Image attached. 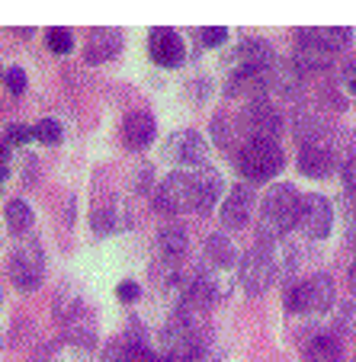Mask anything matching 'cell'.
Wrapping results in <instances>:
<instances>
[{"mask_svg":"<svg viewBox=\"0 0 356 362\" xmlns=\"http://www.w3.org/2000/svg\"><path fill=\"white\" fill-rule=\"evenodd\" d=\"M299 202L302 196L292 186H273V189L263 196L260 205V240L276 244V238L286 231H292L299 225Z\"/></svg>","mask_w":356,"mask_h":362,"instance_id":"cell-1","label":"cell"},{"mask_svg":"<svg viewBox=\"0 0 356 362\" xmlns=\"http://www.w3.org/2000/svg\"><path fill=\"white\" fill-rule=\"evenodd\" d=\"M286 167L280 141H247L238 154V170L247 183H267Z\"/></svg>","mask_w":356,"mask_h":362,"instance_id":"cell-2","label":"cell"},{"mask_svg":"<svg viewBox=\"0 0 356 362\" xmlns=\"http://www.w3.org/2000/svg\"><path fill=\"white\" fill-rule=\"evenodd\" d=\"M276 269H280L276 247L270 244V240H257V244L244 253V260H241V286H244V292L263 295L276 282Z\"/></svg>","mask_w":356,"mask_h":362,"instance_id":"cell-3","label":"cell"},{"mask_svg":"<svg viewBox=\"0 0 356 362\" xmlns=\"http://www.w3.org/2000/svg\"><path fill=\"white\" fill-rule=\"evenodd\" d=\"M238 122H241V129H244L247 141H280L282 116L273 103H267V100L247 103Z\"/></svg>","mask_w":356,"mask_h":362,"instance_id":"cell-4","label":"cell"},{"mask_svg":"<svg viewBox=\"0 0 356 362\" xmlns=\"http://www.w3.org/2000/svg\"><path fill=\"white\" fill-rule=\"evenodd\" d=\"M45 257H42V247L35 240H23L13 247L10 253V276H13L16 288L20 292H33L42 286V273H45Z\"/></svg>","mask_w":356,"mask_h":362,"instance_id":"cell-5","label":"cell"},{"mask_svg":"<svg viewBox=\"0 0 356 362\" xmlns=\"http://www.w3.org/2000/svg\"><path fill=\"white\" fill-rule=\"evenodd\" d=\"M331 225H334V209H331V199L318 196V192H309L302 196L299 202V228L309 238L321 240L331 234Z\"/></svg>","mask_w":356,"mask_h":362,"instance_id":"cell-6","label":"cell"},{"mask_svg":"<svg viewBox=\"0 0 356 362\" xmlns=\"http://www.w3.org/2000/svg\"><path fill=\"white\" fill-rule=\"evenodd\" d=\"M154 205L158 212H167V215H180L186 209H193V177L183 170H173L164 183L158 186L154 192Z\"/></svg>","mask_w":356,"mask_h":362,"instance_id":"cell-7","label":"cell"},{"mask_svg":"<svg viewBox=\"0 0 356 362\" xmlns=\"http://www.w3.org/2000/svg\"><path fill=\"white\" fill-rule=\"evenodd\" d=\"M231 64V74L238 71H270L276 64V52L267 39H244L228 58Z\"/></svg>","mask_w":356,"mask_h":362,"instance_id":"cell-8","label":"cell"},{"mask_svg":"<svg viewBox=\"0 0 356 362\" xmlns=\"http://www.w3.org/2000/svg\"><path fill=\"white\" fill-rule=\"evenodd\" d=\"M148 52L151 62L161 68H180L186 62V42L173 29H154L148 35Z\"/></svg>","mask_w":356,"mask_h":362,"instance_id":"cell-9","label":"cell"},{"mask_svg":"<svg viewBox=\"0 0 356 362\" xmlns=\"http://www.w3.org/2000/svg\"><path fill=\"white\" fill-rule=\"evenodd\" d=\"M251 215H253L251 183H234L231 189H228V199L222 202V225L238 231V228H244L247 221H251Z\"/></svg>","mask_w":356,"mask_h":362,"instance_id":"cell-10","label":"cell"},{"mask_svg":"<svg viewBox=\"0 0 356 362\" xmlns=\"http://www.w3.org/2000/svg\"><path fill=\"white\" fill-rule=\"evenodd\" d=\"M353 42V33L343 26L334 29H299L295 33V45L299 48H318V52H328V55H337L343 48H350Z\"/></svg>","mask_w":356,"mask_h":362,"instance_id":"cell-11","label":"cell"},{"mask_svg":"<svg viewBox=\"0 0 356 362\" xmlns=\"http://www.w3.org/2000/svg\"><path fill=\"white\" fill-rule=\"evenodd\" d=\"M299 292H302V311H315V315L331 311V305L337 301L334 279L328 273H315L309 282H299Z\"/></svg>","mask_w":356,"mask_h":362,"instance_id":"cell-12","label":"cell"},{"mask_svg":"<svg viewBox=\"0 0 356 362\" xmlns=\"http://www.w3.org/2000/svg\"><path fill=\"white\" fill-rule=\"evenodd\" d=\"M222 192H225V183H222L219 170H199L193 177V212L209 215L222 199Z\"/></svg>","mask_w":356,"mask_h":362,"instance_id":"cell-13","label":"cell"},{"mask_svg":"<svg viewBox=\"0 0 356 362\" xmlns=\"http://www.w3.org/2000/svg\"><path fill=\"white\" fill-rule=\"evenodd\" d=\"M167 151L177 154V160H183V164L202 167L209 160V141L199 135V132H193V129L177 132V135L171 138V144H167Z\"/></svg>","mask_w":356,"mask_h":362,"instance_id":"cell-14","label":"cell"},{"mask_svg":"<svg viewBox=\"0 0 356 362\" xmlns=\"http://www.w3.org/2000/svg\"><path fill=\"white\" fill-rule=\"evenodd\" d=\"M299 170L305 177H315V180H324L337 170V160L334 154L328 151V144H302L299 151Z\"/></svg>","mask_w":356,"mask_h":362,"instance_id":"cell-15","label":"cell"},{"mask_svg":"<svg viewBox=\"0 0 356 362\" xmlns=\"http://www.w3.org/2000/svg\"><path fill=\"white\" fill-rule=\"evenodd\" d=\"M122 52V33L119 29H96L87 39V64H103Z\"/></svg>","mask_w":356,"mask_h":362,"instance_id":"cell-16","label":"cell"},{"mask_svg":"<svg viewBox=\"0 0 356 362\" xmlns=\"http://www.w3.org/2000/svg\"><path fill=\"white\" fill-rule=\"evenodd\" d=\"M154 135H158V122H154L151 112H129V116H125L122 138L129 148H135V151L148 148V144L154 141Z\"/></svg>","mask_w":356,"mask_h":362,"instance_id":"cell-17","label":"cell"},{"mask_svg":"<svg viewBox=\"0 0 356 362\" xmlns=\"http://www.w3.org/2000/svg\"><path fill=\"white\" fill-rule=\"evenodd\" d=\"M212 141L219 144L225 154H234V158H238L241 148L247 144V135H244V129H241L238 119L215 116V119H212Z\"/></svg>","mask_w":356,"mask_h":362,"instance_id":"cell-18","label":"cell"},{"mask_svg":"<svg viewBox=\"0 0 356 362\" xmlns=\"http://www.w3.org/2000/svg\"><path fill=\"white\" fill-rule=\"evenodd\" d=\"M302 81H305V77L299 74V68H295L292 62H276L273 68L267 71V90H276V93L286 96V100L299 96Z\"/></svg>","mask_w":356,"mask_h":362,"instance_id":"cell-19","label":"cell"},{"mask_svg":"<svg viewBox=\"0 0 356 362\" xmlns=\"http://www.w3.org/2000/svg\"><path fill=\"white\" fill-rule=\"evenodd\" d=\"M267 93V71H238L228 81V96H241V100L253 103Z\"/></svg>","mask_w":356,"mask_h":362,"instance_id":"cell-20","label":"cell"},{"mask_svg":"<svg viewBox=\"0 0 356 362\" xmlns=\"http://www.w3.org/2000/svg\"><path fill=\"white\" fill-rule=\"evenodd\" d=\"M186 247H190V231H186L183 225H164L158 231V250H161V257L164 260H177L180 263V257L186 253Z\"/></svg>","mask_w":356,"mask_h":362,"instance_id":"cell-21","label":"cell"},{"mask_svg":"<svg viewBox=\"0 0 356 362\" xmlns=\"http://www.w3.org/2000/svg\"><path fill=\"white\" fill-rule=\"evenodd\" d=\"M328 135H331V129L318 112H309V110L295 112V138H299L302 144H321Z\"/></svg>","mask_w":356,"mask_h":362,"instance_id":"cell-22","label":"cell"},{"mask_svg":"<svg viewBox=\"0 0 356 362\" xmlns=\"http://www.w3.org/2000/svg\"><path fill=\"white\" fill-rule=\"evenodd\" d=\"M206 260H209V267H212L215 273L234 267L238 250H234V244L228 240V234H209L206 238Z\"/></svg>","mask_w":356,"mask_h":362,"instance_id":"cell-23","label":"cell"},{"mask_svg":"<svg viewBox=\"0 0 356 362\" xmlns=\"http://www.w3.org/2000/svg\"><path fill=\"white\" fill-rule=\"evenodd\" d=\"M305 359L309 362H343L340 337L334 334H315L305 346Z\"/></svg>","mask_w":356,"mask_h":362,"instance_id":"cell-24","label":"cell"},{"mask_svg":"<svg viewBox=\"0 0 356 362\" xmlns=\"http://www.w3.org/2000/svg\"><path fill=\"white\" fill-rule=\"evenodd\" d=\"M292 64L299 68V74H321V71H328L331 64H334V55H328V52H318V48H299L292 58Z\"/></svg>","mask_w":356,"mask_h":362,"instance_id":"cell-25","label":"cell"},{"mask_svg":"<svg viewBox=\"0 0 356 362\" xmlns=\"http://www.w3.org/2000/svg\"><path fill=\"white\" fill-rule=\"evenodd\" d=\"M4 215H7L10 231H16V234H26L29 228H33V209H29V202H23V199H10Z\"/></svg>","mask_w":356,"mask_h":362,"instance_id":"cell-26","label":"cell"},{"mask_svg":"<svg viewBox=\"0 0 356 362\" xmlns=\"http://www.w3.org/2000/svg\"><path fill=\"white\" fill-rule=\"evenodd\" d=\"M33 132L42 144H62V138H64V129L58 119H42L39 125H33Z\"/></svg>","mask_w":356,"mask_h":362,"instance_id":"cell-27","label":"cell"},{"mask_svg":"<svg viewBox=\"0 0 356 362\" xmlns=\"http://www.w3.org/2000/svg\"><path fill=\"white\" fill-rule=\"evenodd\" d=\"M45 42H48V48H52L55 55H68L71 48H74V35H71L68 29H48Z\"/></svg>","mask_w":356,"mask_h":362,"instance_id":"cell-28","label":"cell"},{"mask_svg":"<svg viewBox=\"0 0 356 362\" xmlns=\"http://www.w3.org/2000/svg\"><path fill=\"white\" fill-rule=\"evenodd\" d=\"M334 327L340 330V334H356V305H350V301H343V305L337 308Z\"/></svg>","mask_w":356,"mask_h":362,"instance_id":"cell-29","label":"cell"},{"mask_svg":"<svg viewBox=\"0 0 356 362\" xmlns=\"http://www.w3.org/2000/svg\"><path fill=\"white\" fill-rule=\"evenodd\" d=\"M225 39H228V29H222V26L199 29V35H196V42H199L202 48H215V45H222Z\"/></svg>","mask_w":356,"mask_h":362,"instance_id":"cell-30","label":"cell"},{"mask_svg":"<svg viewBox=\"0 0 356 362\" xmlns=\"http://www.w3.org/2000/svg\"><path fill=\"white\" fill-rule=\"evenodd\" d=\"M90 225H93V234H100V238L113 234V209H96Z\"/></svg>","mask_w":356,"mask_h":362,"instance_id":"cell-31","label":"cell"},{"mask_svg":"<svg viewBox=\"0 0 356 362\" xmlns=\"http://www.w3.org/2000/svg\"><path fill=\"white\" fill-rule=\"evenodd\" d=\"M321 103L328 106V110H334V112H340V110H347V100L340 96V90L334 87V83H328V87H321Z\"/></svg>","mask_w":356,"mask_h":362,"instance_id":"cell-32","label":"cell"},{"mask_svg":"<svg viewBox=\"0 0 356 362\" xmlns=\"http://www.w3.org/2000/svg\"><path fill=\"white\" fill-rule=\"evenodd\" d=\"M33 138H35V132L29 129V125H10L7 135H4V141L7 144H26V141H33Z\"/></svg>","mask_w":356,"mask_h":362,"instance_id":"cell-33","label":"cell"},{"mask_svg":"<svg viewBox=\"0 0 356 362\" xmlns=\"http://www.w3.org/2000/svg\"><path fill=\"white\" fill-rule=\"evenodd\" d=\"M4 81H7V90H10V93L20 96L23 90H26V71H23V68H10Z\"/></svg>","mask_w":356,"mask_h":362,"instance_id":"cell-34","label":"cell"},{"mask_svg":"<svg viewBox=\"0 0 356 362\" xmlns=\"http://www.w3.org/2000/svg\"><path fill=\"white\" fill-rule=\"evenodd\" d=\"M340 81H343V87H347L350 93H356V58H347V62H343Z\"/></svg>","mask_w":356,"mask_h":362,"instance_id":"cell-35","label":"cell"},{"mask_svg":"<svg viewBox=\"0 0 356 362\" xmlns=\"http://www.w3.org/2000/svg\"><path fill=\"white\" fill-rule=\"evenodd\" d=\"M116 295H119V301H138V295H142V288H138V282H132V279H122L116 286Z\"/></svg>","mask_w":356,"mask_h":362,"instance_id":"cell-36","label":"cell"},{"mask_svg":"<svg viewBox=\"0 0 356 362\" xmlns=\"http://www.w3.org/2000/svg\"><path fill=\"white\" fill-rule=\"evenodd\" d=\"M343 186H347L350 196H356V158L350 164H343Z\"/></svg>","mask_w":356,"mask_h":362,"instance_id":"cell-37","label":"cell"},{"mask_svg":"<svg viewBox=\"0 0 356 362\" xmlns=\"http://www.w3.org/2000/svg\"><path fill=\"white\" fill-rule=\"evenodd\" d=\"M186 362H219V353H212L209 346H202V349H196V353H193Z\"/></svg>","mask_w":356,"mask_h":362,"instance_id":"cell-38","label":"cell"},{"mask_svg":"<svg viewBox=\"0 0 356 362\" xmlns=\"http://www.w3.org/2000/svg\"><path fill=\"white\" fill-rule=\"evenodd\" d=\"M347 234L356 238V202L353 199H350V205H347Z\"/></svg>","mask_w":356,"mask_h":362,"instance_id":"cell-39","label":"cell"},{"mask_svg":"<svg viewBox=\"0 0 356 362\" xmlns=\"http://www.w3.org/2000/svg\"><path fill=\"white\" fill-rule=\"evenodd\" d=\"M347 276H350V288H353V292H356V260L350 263V273H347Z\"/></svg>","mask_w":356,"mask_h":362,"instance_id":"cell-40","label":"cell"},{"mask_svg":"<svg viewBox=\"0 0 356 362\" xmlns=\"http://www.w3.org/2000/svg\"><path fill=\"white\" fill-rule=\"evenodd\" d=\"M7 177H10V167H7V164H4V160H0V186L7 183Z\"/></svg>","mask_w":356,"mask_h":362,"instance_id":"cell-41","label":"cell"},{"mask_svg":"<svg viewBox=\"0 0 356 362\" xmlns=\"http://www.w3.org/2000/svg\"><path fill=\"white\" fill-rule=\"evenodd\" d=\"M0 160L7 164V144H0Z\"/></svg>","mask_w":356,"mask_h":362,"instance_id":"cell-42","label":"cell"},{"mask_svg":"<svg viewBox=\"0 0 356 362\" xmlns=\"http://www.w3.org/2000/svg\"><path fill=\"white\" fill-rule=\"evenodd\" d=\"M4 77H7V71H4V64H0V81H4Z\"/></svg>","mask_w":356,"mask_h":362,"instance_id":"cell-43","label":"cell"},{"mask_svg":"<svg viewBox=\"0 0 356 362\" xmlns=\"http://www.w3.org/2000/svg\"><path fill=\"white\" fill-rule=\"evenodd\" d=\"M353 362H356V359H353Z\"/></svg>","mask_w":356,"mask_h":362,"instance_id":"cell-44","label":"cell"}]
</instances>
